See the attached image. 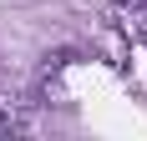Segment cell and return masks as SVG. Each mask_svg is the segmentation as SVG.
Segmentation results:
<instances>
[{"label":"cell","mask_w":147,"mask_h":141,"mask_svg":"<svg viewBox=\"0 0 147 141\" xmlns=\"http://www.w3.org/2000/svg\"><path fill=\"white\" fill-rule=\"evenodd\" d=\"M0 136H26V126H20L15 116H5V111H0Z\"/></svg>","instance_id":"cell-1"},{"label":"cell","mask_w":147,"mask_h":141,"mask_svg":"<svg viewBox=\"0 0 147 141\" xmlns=\"http://www.w3.org/2000/svg\"><path fill=\"white\" fill-rule=\"evenodd\" d=\"M142 35H147V25H142Z\"/></svg>","instance_id":"cell-2"},{"label":"cell","mask_w":147,"mask_h":141,"mask_svg":"<svg viewBox=\"0 0 147 141\" xmlns=\"http://www.w3.org/2000/svg\"><path fill=\"white\" fill-rule=\"evenodd\" d=\"M137 5H142V0H137Z\"/></svg>","instance_id":"cell-3"}]
</instances>
